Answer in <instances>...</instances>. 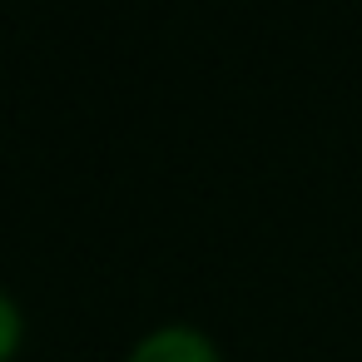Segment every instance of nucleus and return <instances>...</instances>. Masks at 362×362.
I'll list each match as a JSON object with an SVG mask.
<instances>
[{
  "label": "nucleus",
  "instance_id": "nucleus-1",
  "mask_svg": "<svg viewBox=\"0 0 362 362\" xmlns=\"http://www.w3.org/2000/svg\"><path fill=\"white\" fill-rule=\"evenodd\" d=\"M129 362H218V347L199 327L169 322V327H154L149 337H139Z\"/></svg>",
  "mask_w": 362,
  "mask_h": 362
},
{
  "label": "nucleus",
  "instance_id": "nucleus-2",
  "mask_svg": "<svg viewBox=\"0 0 362 362\" xmlns=\"http://www.w3.org/2000/svg\"><path fill=\"white\" fill-rule=\"evenodd\" d=\"M16 347H21V308L0 293V362H11Z\"/></svg>",
  "mask_w": 362,
  "mask_h": 362
}]
</instances>
